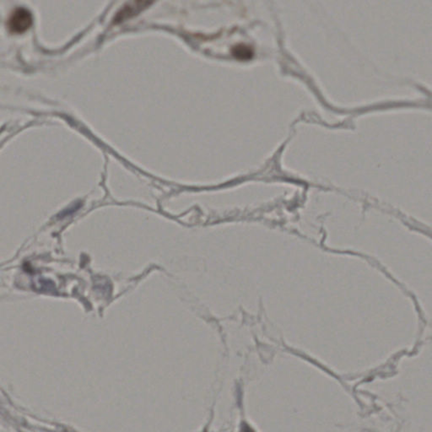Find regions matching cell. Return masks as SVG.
I'll list each match as a JSON object with an SVG mask.
<instances>
[{"label":"cell","instance_id":"obj_1","mask_svg":"<svg viewBox=\"0 0 432 432\" xmlns=\"http://www.w3.org/2000/svg\"><path fill=\"white\" fill-rule=\"evenodd\" d=\"M33 24V16L31 11L25 7H17L11 12L7 26L12 33H23Z\"/></svg>","mask_w":432,"mask_h":432},{"label":"cell","instance_id":"obj_2","mask_svg":"<svg viewBox=\"0 0 432 432\" xmlns=\"http://www.w3.org/2000/svg\"><path fill=\"white\" fill-rule=\"evenodd\" d=\"M152 2L150 1H133L126 4L123 7L120 9V11L116 14L113 18V23L120 24L126 21L128 19L133 18L134 16H137L141 11L147 8L148 6L151 5Z\"/></svg>","mask_w":432,"mask_h":432},{"label":"cell","instance_id":"obj_3","mask_svg":"<svg viewBox=\"0 0 432 432\" xmlns=\"http://www.w3.org/2000/svg\"><path fill=\"white\" fill-rule=\"evenodd\" d=\"M232 54L236 59L239 60H248L253 56V50L251 47L246 44H237L232 47Z\"/></svg>","mask_w":432,"mask_h":432}]
</instances>
